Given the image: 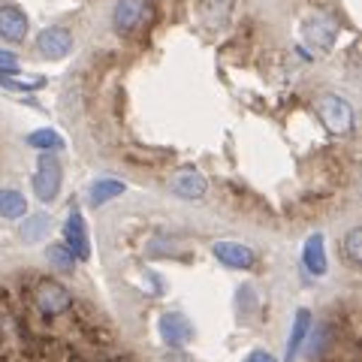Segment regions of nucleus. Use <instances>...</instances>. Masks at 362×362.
Returning a JSON list of instances; mask_svg holds the SVG:
<instances>
[{"label": "nucleus", "instance_id": "nucleus-18", "mask_svg": "<svg viewBox=\"0 0 362 362\" xmlns=\"http://www.w3.org/2000/svg\"><path fill=\"white\" fill-rule=\"evenodd\" d=\"M344 257H347V263L350 266H359L362 263V230H350L344 235Z\"/></svg>", "mask_w": 362, "mask_h": 362}, {"label": "nucleus", "instance_id": "nucleus-2", "mask_svg": "<svg viewBox=\"0 0 362 362\" xmlns=\"http://www.w3.org/2000/svg\"><path fill=\"white\" fill-rule=\"evenodd\" d=\"M317 115H320L323 127L332 136H344V133H350V127H354V106L338 94H323L317 100Z\"/></svg>", "mask_w": 362, "mask_h": 362}, {"label": "nucleus", "instance_id": "nucleus-1", "mask_svg": "<svg viewBox=\"0 0 362 362\" xmlns=\"http://www.w3.org/2000/svg\"><path fill=\"white\" fill-rule=\"evenodd\" d=\"M30 305H33V311H40L45 317H58L73 308V293L66 290L61 281L40 278L37 284L30 287Z\"/></svg>", "mask_w": 362, "mask_h": 362}, {"label": "nucleus", "instance_id": "nucleus-14", "mask_svg": "<svg viewBox=\"0 0 362 362\" xmlns=\"http://www.w3.org/2000/svg\"><path fill=\"white\" fill-rule=\"evenodd\" d=\"M0 218L16 221V218H28V199L18 194V190L4 187L0 190Z\"/></svg>", "mask_w": 362, "mask_h": 362}, {"label": "nucleus", "instance_id": "nucleus-7", "mask_svg": "<svg viewBox=\"0 0 362 362\" xmlns=\"http://www.w3.org/2000/svg\"><path fill=\"white\" fill-rule=\"evenodd\" d=\"M64 245L76 259H88L90 257V242H88V230H85V218L78 211H73L64 223Z\"/></svg>", "mask_w": 362, "mask_h": 362}, {"label": "nucleus", "instance_id": "nucleus-8", "mask_svg": "<svg viewBox=\"0 0 362 362\" xmlns=\"http://www.w3.org/2000/svg\"><path fill=\"white\" fill-rule=\"evenodd\" d=\"M335 37H338V28H335V21L329 16H311L308 21H305V40H308L311 45H317V49L329 52Z\"/></svg>", "mask_w": 362, "mask_h": 362}, {"label": "nucleus", "instance_id": "nucleus-22", "mask_svg": "<svg viewBox=\"0 0 362 362\" xmlns=\"http://www.w3.org/2000/svg\"><path fill=\"white\" fill-rule=\"evenodd\" d=\"M245 362H278L275 356L269 354V350H254V354H247V359Z\"/></svg>", "mask_w": 362, "mask_h": 362}, {"label": "nucleus", "instance_id": "nucleus-5", "mask_svg": "<svg viewBox=\"0 0 362 362\" xmlns=\"http://www.w3.org/2000/svg\"><path fill=\"white\" fill-rule=\"evenodd\" d=\"M37 52L49 61H61L73 52V33L66 28H45L37 37Z\"/></svg>", "mask_w": 362, "mask_h": 362}, {"label": "nucleus", "instance_id": "nucleus-20", "mask_svg": "<svg viewBox=\"0 0 362 362\" xmlns=\"http://www.w3.org/2000/svg\"><path fill=\"white\" fill-rule=\"evenodd\" d=\"M45 226H49V218H45V214L25 218V223H21V239H25V242H37L40 235L45 233Z\"/></svg>", "mask_w": 362, "mask_h": 362}, {"label": "nucleus", "instance_id": "nucleus-21", "mask_svg": "<svg viewBox=\"0 0 362 362\" xmlns=\"http://www.w3.org/2000/svg\"><path fill=\"white\" fill-rule=\"evenodd\" d=\"M18 58L9 52H0V76H18Z\"/></svg>", "mask_w": 362, "mask_h": 362}, {"label": "nucleus", "instance_id": "nucleus-9", "mask_svg": "<svg viewBox=\"0 0 362 362\" xmlns=\"http://www.w3.org/2000/svg\"><path fill=\"white\" fill-rule=\"evenodd\" d=\"M211 254L218 257L223 266H230V269H251L254 259H257L251 247L239 245V242H214Z\"/></svg>", "mask_w": 362, "mask_h": 362}, {"label": "nucleus", "instance_id": "nucleus-11", "mask_svg": "<svg viewBox=\"0 0 362 362\" xmlns=\"http://www.w3.org/2000/svg\"><path fill=\"white\" fill-rule=\"evenodd\" d=\"M160 335L169 347H185L190 338H194V326H190L187 317H181V314H163Z\"/></svg>", "mask_w": 362, "mask_h": 362}, {"label": "nucleus", "instance_id": "nucleus-10", "mask_svg": "<svg viewBox=\"0 0 362 362\" xmlns=\"http://www.w3.org/2000/svg\"><path fill=\"white\" fill-rule=\"evenodd\" d=\"M0 37L9 42H21L28 37V16L13 4L0 6Z\"/></svg>", "mask_w": 362, "mask_h": 362}, {"label": "nucleus", "instance_id": "nucleus-6", "mask_svg": "<svg viewBox=\"0 0 362 362\" xmlns=\"http://www.w3.org/2000/svg\"><path fill=\"white\" fill-rule=\"evenodd\" d=\"M169 190H173L175 197H181V199H202L206 197V190H209V181L202 178L194 166H185V169H178V173L169 178Z\"/></svg>", "mask_w": 362, "mask_h": 362}, {"label": "nucleus", "instance_id": "nucleus-15", "mask_svg": "<svg viewBox=\"0 0 362 362\" xmlns=\"http://www.w3.org/2000/svg\"><path fill=\"white\" fill-rule=\"evenodd\" d=\"M25 142L30 145V148H37V151H58L61 145H64L61 133H58V130H49V127L28 133V136H25Z\"/></svg>", "mask_w": 362, "mask_h": 362}, {"label": "nucleus", "instance_id": "nucleus-3", "mask_svg": "<svg viewBox=\"0 0 362 362\" xmlns=\"http://www.w3.org/2000/svg\"><path fill=\"white\" fill-rule=\"evenodd\" d=\"M61 181H64V169L58 163V157L42 154L40 163H37V173H33V194H37V199L42 206H49V202L58 199Z\"/></svg>", "mask_w": 362, "mask_h": 362}, {"label": "nucleus", "instance_id": "nucleus-13", "mask_svg": "<svg viewBox=\"0 0 362 362\" xmlns=\"http://www.w3.org/2000/svg\"><path fill=\"white\" fill-rule=\"evenodd\" d=\"M302 259H305V269L311 275H326V247H323V235L314 233L308 242H305V251H302Z\"/></svg>", "mask_w": 362, "mask_h": 362}, {"label": "nucleus", "instance_id": "nucleus-12", "mask_svg": "<svg viewBox=\"0 0 362 362\" xmlns=\"http://www.w3.org/2000/svg\"><path fill=\"white\" fill-rule=\"evenodd\" d=\"M124 190H127V185L118 181V178H97L94 185L88 187V202H90V206H106L109 199L121 197Z\"/></svg>", "mask_w": 362, "mask_h": 362}, {"label": "nucleus", "instance_id": "nucleus-4", "mask_svg": "<svg viewBox=\"0 0 362 362\" xmlns=\"http://www.w3.org/2000/svg\"><path fill=\"white\" fill-rule=\"evenodd\" d=\"M148 16H151L148 0H118L115 9H112V28H115V33L127 37L136 28H142Z\"/></svg>", "mask_w": 362, "mask_h": 362}, {"label": "nucleus", "instance_id": "nucleus-17", "mask_svg": "<svg viewBox=\"0 0 362 362\" xmlns=\"http://www.w3.org/2000/svg\"><path fill=\"white\" fill-rule=\"evenodd\" d=\"M45 85L42 76H30V78H18V76H0V88L6 90H37Z\"/></svg>", "mask_w": 362, "mask_h": 362}, {"label": "nucleus", "instance_id": "nucleus-19", "mask_svg": "<svg viewBox=\"0 0 362 362\" xmlns=\"http://www.w3.org/2000/svg\"><path fill=\"white\" fill-rule=\"evenodd\" d=\"M49 263L58 272H73L76 257L66 251V245H49Z\"/></svg>", "mask_w": 362, "mask_h": 362}, {"label": "nucleus", "instance_id": "nucleus-16", "mask_svg": "<svg viewBox=\"0 0 362 362\" xmlns=\"http://www.w3.org/2000/svg\"><path fill=\"white\" fill-rule=\"evenodd\" d=\"M311 332V311L299 308L296 311V323H293V332H290V341H287V356H296L299 344L305 341V335Z\"/></svg>", "mask_w": 362, "mask_h": 362}]
</instances>
